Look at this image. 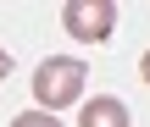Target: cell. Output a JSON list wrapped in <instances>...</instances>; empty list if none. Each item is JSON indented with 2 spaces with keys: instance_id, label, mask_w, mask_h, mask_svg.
<instances>
[{
  "instance_id": "cell-1",
  "label": "cell",
  "mask_w": 150,
  "mask_h": 127,
  "mask_svg": "<svg viewBox=\"0 0 150 127\" xmlns=\"http://www.w3.org/2000/svg\"><path fill=\"white\" fill-rule=\"evenodd\" d=\"M83 77H89V66L83 61H72V55H50V61H39V72H33V111H67V105H78L83 100Z\"/></svg>"
},
{
  "instance_id": "cell-2",
  "label": "cell",
  "mask_w": 150,
  "mask_h": 127,
  "mask_svg": "<svg viewBox=\"0 0 150 127\" xmlns=\"http://www.w3.org/2000/svg\"><path fill=\"white\" fill-rule=\"evenodd\" d=\"M61 28L83 44H106L117 33V6L111 0H67L61 6Z\"/></svg>"
},
{
  "instance_id": "cell-3",
  "label": "cell",
  "mask_w": 150,
  "mask_h": 127,
  "mask_svg": "<svg viewBox=\"0 0 150 127\" xmlns=\"http://www.w3.org/2000/svg\"><path fill=\"white\" fill-rule=\"evenodd\" d=\"M78 127H134V122H128V105L117 94H95V100H83Z\"/></svg>"
},
{
  "instance_id": "cell-4",
  "label": "cell",
  "mask_w": 150,
  "mask_h": 127,
  "mask_svg": "<svg viewBox=\"0 0 150 127\" xmlns=\"http://www.w3.org/2000/svg\"><path fill=\"white\" fill-rule=\"evenodd\" d=\"M11 127H61V116H50V111H22V116H11Z\"/></svg>"
},
{
  "instance_id": "cell-5",
  "label": "cell",
  "mask_w": 150,
  "mask_h": 127,
  "mask_svg": "<svg viewBox=\"0 0 150 127\" xmlns=\"http://www.w3.org/2000/svg\"><path fill=\"white\" fill-rule=\"evenodd\" d=\"M139 77H145V83H150V50H145V55H139Z\"/></svg>"
},
{
  "instance_id": "cell-6",
  "label": "cell",
  "mask_w": 150,
  "mask_h": 127,
  "mask_svg": "<svg viewBox=\"0 0 150 127\" xmlns=\"http://www.w3.org/2000/svg\"><path fill=\"white\" fill-rule=\"evenodd\" d=\"M6 72H11V55H6V50H0V77H6Z\"/></svg>"
}]
</instances>
